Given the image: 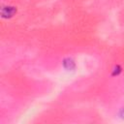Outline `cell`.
Returning a JSON list of instances; mask_svg holds the SVG:
<instances>
[{
  "mask_svg": "<svg viewBox=\"0 0 124 124\" xmlns=\"http://www.w3.org/2000/svg\"><path fill=\"white\" fill-rule=\"evenodd\" d=\"M63 66L67 70H73V69H75L76 65H75V62L72 58H66L63 61Z\"/></svg>",
  "mask_w": 124,
  "mask_h": 124,
  "instance_id": "obj_2",
  "label": "cell"
},
{
  "mask_svg": "<svg viewBox=\"0 0 124 124\" xmlns=\"http://www.w3.org/2000/svg\"><path fill=\"white\" fill-rule=\"evenodd\" d=\"M120 72H121V68L119 66H115L113 69V72H112V76H117Z\"/></svg>",
  "mask_w": 124,
  "mask_h": 124,
  "instance_id": "obj_3",
  "label": "cell"
},
{
  "mask_svg": "<svg viewBox=\"0 0 124 124\" xmlns=\"http://www.w3.org/2000/svg\"><path fill=\"white\" fill-rule=\"evenodd\" d=\"M16 13V8L13 7V6H5L2 8V11H1L2 17H4V18L12 17Z\"/></svg>",
  "mask_w": 124,
  "mask_h": 124,
  "instance_id": "obj_1",
  "label": "cell"
}]
</instances>
